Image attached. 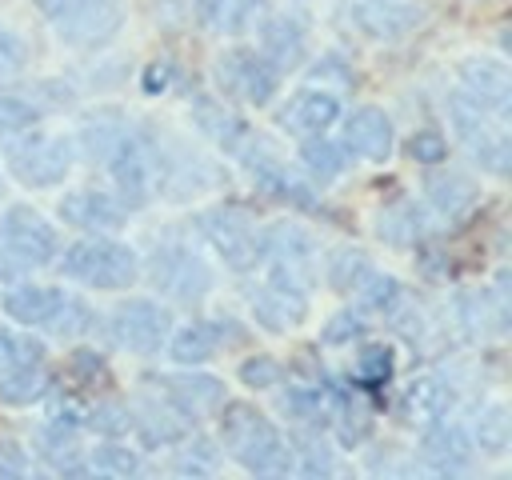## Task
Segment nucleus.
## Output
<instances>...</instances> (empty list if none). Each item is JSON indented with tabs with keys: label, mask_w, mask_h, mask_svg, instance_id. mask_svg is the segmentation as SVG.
<instances>
[{
	"label": "nucleus",
	"mask_w": 512,
	"mask_h": 480,
	"mask_svg": "<svg viewBox=\"0 0 512 480\" xmlns=\"http://www.w3.org/2000/svg\"><path fill=\"white\" fill-rule=\"evenodd\" d=\"M220 444L236 464H244L256 476H284L292 472V440L280 436V428L244 400L220 404Z\"/></svg>",
	"instance_id": "f257e3e1"
},
{
	"label": "nucleus",
	"mask_w": 512,
	"mask_h": 480,
	"mask_svg": "<svg viewBox=\"0 0 512 480\" xmlns=\"http://www.w3.org/2000/svg\"><path fill=\"white\" fill-rule=\"evenodd\" d=\"M108 172H112V184H116L124 208L152 204L168 184V160L144 128H128L120 136V144L108 156Z\"/></svg>",
	"instance_id": "f03ea898"
},
{
	"label": "nucleus",
	"mask_w": 512,
	"mask_h": 480,
	"mask_svg": "<svg viewBox=\"0 0 512 480\" xmlns=\"http://www.w3.org/2000/svg\"><path fill=\"white\" fill-rule=\"evenodd\" d=\"M60 256V272L84 288H100V292H120V288H132L136 276H140V260L128 244L112 240V236H84V240H72Z\"/></svg>",
	"instance_id": "7ed1b4c3"
},
{
	"label": "nucleus",
	"mask_w": 512,
	"mask_h": 480,
	"mask_svg": "<svg viewBox=\"0 0 512 480\" xmlns=\"http://www.w3.org/2000/svg\"><path fill=\"white\" fill-rule=\"evenodd\" d=\"M196 232L232 272H252L256 264H264V228H256V220L232 204L204 208L196 216Z\"/></svg>",
	"instance_id": "20e7f679"
},
{
	"label": "nucleus",
	"mask_w": 512,
	"mask_h": 480,
	"mask_svg": "<svg viewBox=\"0 0 512 480\" xmlns=\"http://www.w3.org/2000/svg\"><path fill=\"white\" fill-rule=\"evenodd\" d=\"M44 344L28 332L16 328H0V400L20 408L40 400L52 388L48 364H44Z\"/></svg>",
	"instance_id": "39448f33"
},
{
	"label": "nucleus",
	"mask_w": 512,
	"mask_h": 480,
	"mask_svg": "<svg viewBox=\"0 0 512 480\" xmlns=\"http://www.w3.org/2000/svg\"><path fill=\"white\" fill-rule=\"evenodd\" d=\"M60 252L56 228L28 204H12L0 216V256H8L0 264V276H12L20 268H40L52 264V256Z\"/></svg>",
	"instance_id": "423d86ee"
},
{
	"label": "nucleus",
	"mask_w": 512,
	"mask_h": 480,
	"mask_svg": "<svg viewBox=\"0 0 512 480\" xmlns=\"http://www.w3.org/2000/svg\"><path fill=\"white\" fill-rule=\"evenodd\" d=\"M8 168L20 184L28 188H56L68 172H72V160H76V148L72 140L64 136H48V132H24L20 140L8 144Z\"/></svg>",
	"instance_id": "0eeeda50"
},
{
	"label": "nucleus",
	"mask_w": 512,
	"mask_h": 480,
	"mask_svg": "<svg viewBox=\"0 0 512 480\" xmlns=\"http://www.w3.org/2000/svg\"><path fill=\"white\" fill-rule=\"evenodd\" d=\"M40 4L56 20L60 40L72 48H100L120 32L116 0H40Z\"/></svg>",
	"instance_id": "6e6552de"
},
{
	"label": "nucleus",
	"mask_w": 512,
	"mask_h": 480,
	"mask_svg": "<svg viewBox=\"0 0 512 480\" xmlns=\"http://www.w3.org/2000/svg\"><path fill=\"white\" fill-rule=\"evenodd\" d=\"M264 264L272 284L308 292L316 280V244L296 224H272L264 228Z\"/></svg>",
	"instance_id": "1a4fd4ad"
},
{
	"label": "nucleus",
	"mask_w": 512,
	"mask_h": 480,
	"mask_svg": "<svg viewBox=\"0 0 512 480\" xmlns=\"http://www.w3.org/2000/svg\"><path fill=\"white\" fill-rule=\"evenodd\" d=\"M108 332L120 348L136 352V356H156L172 332V316L164 304L144 300V296H128L112 308L108 316Z\"/></svg>",
	"instance_id": "9d476101"
},
{
	"label": "nucleus",
	"mask_w": 512,
	"mask_h": 480,
	"mask_svg": "<svg viewBox=\"0 0 512 480\" xmlns=\"http://www.w3.org/2000/svg\"><path fill=\"white\" fill-rule=\"evenodd\" d=\"M216 84H220V96L264 108L280 88V72L252 48H228L216 60Z\"/></svg>",
	"instance_id": "9b49d317"
},
{
	"label": "nucleus",
	"mask_w": 512,
	"mask_h": 480,
	"mask_svg": "<svg viewBox=\"0 0 512 480\" xmlns=\"http://www.w3.org/2000/svg\"><path fill=\"white\" fill-rule=\"evenodd\" d=\"M152 284L160 292H168L172 300H180V304H196V300L208 296L212 272H208V264L192 248H184V244H160L152 252Z\"/></svg>",
	"instance_id": "f8f14e48"
},
{
	"label": "nucleus",
	"mask_w": 512,
	"mask_h": 480,
	"mask_svg": "<svg viewBox=\"0 0 512 480\" xmlns=\"http://www.w3.org/2000/svg\"><path fill=\"white\" fill-rule=\"evenodd\" d=\"M452 120H456L460 140H464L468 152L476 156V164L488 168L492 176H504V172H508V156H512L504 128L488 124V112H480L476 104H468V100H460V96H456V104H452Z\"/></svg>",
	"instance_id": "ddd939ff"
},
{
	"label": "nucleus",
	"mask_w": 512,
	"mask_h": 480,
	"mask_svg": "<svg viewBox=\"0 0 512 480\" xmlns=\"http://www.w3.org/2000/svg\"><path fill=\"white\" fill-rule=\"evenodd\" d=\"M460 100L476 104L480 112L504 120L512 104V76L500 60H464L460 64Z\"/></svg>",
	"instance_id": "4468645a"
},
{
	"label": "nucleus",
	"mask_w": 512,
	"mask_h": 480,
	"mask_svg": "<svg viewBox=\"0 0 512 480\" xmlns=\"http://www.w3.org/2000/svg\"><path fill=\"white\" fill-rule=\"evenodd\" d=\"M160 384H164V400H168L188 424H196V420H204V416H216L220 404L228 400V396H224V380H216V376H208V372H176V376H164Z\"/></svg>",
	"instance_id": "2eb2a0df"
},
{
	"label": "nucleus",
	"mask_w": 512,
	"mask_h": 480,
	"mask_svg": "<svg viewBox=\"0 0 512 480\" xmlns=\"http://www.w3.org/2000/svg\"><path fill=\"white\" fill-rule=\"evenodd\" d=\"M392 144H396V132H392V120L372 108V104H360L344 116V148L360 160H372V164H384L392 156Z\"/></svg>",
	"instance_id": "dca6fc26"
},
{
	"label": "nucleus",
	"mask_w": 512,
	"mask_h": 480,
	"mask_svg": "<svg viewBox=\"0 0 512 480\" xmlns=\"http://www.w3.org/2000/svg\"><path fill=\"white\" fill-rule=\"evenodd\" d=\"M248 304H252V320L264 332H292L308 316V292H296V288H284V284H272V280L252 288Z\"/></svg>",
	"instance_id": "f3484780"
},
{
	"label": "nucleus",
	"mask_w": 512,
	"mask_h": 480,
	"mask_svg": "<svg viewBox=\"0 0 512 480\" xmlns=\"http://www.w3.org/2000/svg\"><path fill=\"white\" fill-rule=\"evenodd\" d=\"M60 220L72 224V228H84V232H112L128 220V208L108 196V192H96V188H76L68 196H60L56 204Z\"/></svg>",
	"instance_id": "a211bd4d"
},
{
	"label": "nucleus",
	"mask_w": 512,
	"mask_h": 480,
	"mask_svg": "<svg viewBox=\"0 0 512 480\" xmlns=\"http://www.w3.org/2000/svg\"><path fill=\"white\" fill-rule=\"evenodd\" d=\"M420 456H424V464H428L432 472H444V476L464 472V468H468V460H472V436H468L456 420L440 416V420L424 424Z\"/></svg>",
	"instance_id": "6ab92c4d"
},
{
	"label": "nucleus",
	"mask_w": 512,
	"mask_h": 480,
	"mask_svg": "<svg viewBox=\"0 0 512 480\" xmlns=\"http://www.w3.org/2000/svg\"><path fill=\"white\" fill-rule=\"evenodd\" d=\"M448 408H452V388L436 376H412L396 392V420L408 428H424V424L448 416Z\"/></svg>",
	"instance_id": "aec40b11"
},
{
	"label": "nucleus",
	"mask_w": 512,
	"mask_h": 480,
	"mask_svg": "<svg viewBox=\"0 0 512 480\" xmlns=\"http://www.w3.org/2000/svg\"><path fill=\"white\" fill-rule=\"evenodd\" d=\"M260 56L276 68V72H292L296 64H304L308 56V32H304V20L280 12V16H268L260 24Z\"/></svg>",
	"instance_id": "412c9836"
},
{
	"label": "nucleus",
	"mask_w": 512,
	"mask_h": 480,
	"mask_svg": "<svg viewBox=\"0 0 512 480\" xmlns=\"http://www.w3.org/2000/svg\"><path fill=\"white\" fill-rule=\"evenodd\" d=\"M336 120H340V100L328 88H300L280 112V124L296 136H316Z\"/></svg>",
	"instance_id": "4be33fe9"
},
{
	"label": "nucleus",
	"mask_w": 512,
	"mask_h": 480,
	"mask_svg": "<svg viewBox=\"0 0 512 480\" xmlns=\"http://www.w3.org/2000/svg\"><path fill=\"white\" fill-rule=\"evenodd\" d=\"M456 316L468 336H492L508 328V300L504 288H464L456 296Z\"/></svg>",
	"instance_id": "5701e85b"
},
{
	"label": "nucleus",
	"mask_w": 512,
	"mask_h": 480,
	"mask_svg": "<svg viewBox=\"0 0 512 480\" xmlns=\"http://www.w3.org/2000/svg\"><path fill=\"white\" fill-rule=\"evenodd\" d=\"M352 16H356L360 32H368L372 40H400L420 24L424 12L404 0H364V4H356Z\"/></svg>",
	"instance_id": "b1692460"
},
{
	"label": "nucleus",
	"mask_w": 512,
	"mask_h": 480,
	"mask_svg": "<svg viewBox=\"0 0 512 480\" xmlns=\"http://www.w3.org/2000/svg\"><path fill=\"white\" fill-rule=\"evenodd\" d=\"M192 120H196V128H200L212 144H220L224 152H240V144L252 136V128H248L224 100H212V96H204V92L192 96Z\"/></svg>",
	"instance_id": "393cba45"
},
{
	"label": "nucleus",
	"mask_w": 512,
	"mask_h": 480,
	"mask_svg": "<svg viewBox=\"0 0 512 480\" xmlns=\"http://www.w3.org/2000/svg\"><path fill=\"white\" fill-rule=\"evenodd\" d=\"M60 300H64V288H52V284H16V288L4 292V312L16 324L48 328V320L60 308Z\"/></svg>",
	"instance_id": "a878e982"
},
{
	"label": "nucleus",
	"mask_w": 512,
	"mask_h": 480,
	"mask_svg": "<svg viewBox=\"0 0 512 480\" xmlns=\"http://www.w3.org/2000/svg\"><path fill=\"white\" fill-rule=\"evenodd\" d=\"M188 420L164 400V404H156V400H148V404H140V408H132V432L140 436V444L144 448H168V444H180L184 436H188Z\"/></svg>",
	"instance_id": "bb28decb"
},
{
	"label": "nucleus",
	"mask_w": 512,
	"mask_h": 480,
	"mask_svg": "<svg viewBox=\"0 0 512 480\" xmlns=\"http://www.w3.org/2000/svg\"><path fill=\"white\" fill-rule=\"evenodd\" d=\"M424 192L432 200V208L448 220H460L472 204H476V184L464 172H432L424 180Z\"/></svg>",
	"instance_id": "cd10ccee"
},
{
	"label": "nucleus",
	"mask_w": 512,
	"mask_h": 480,
	"mask_svg": "<svg viewBox=\"0 0 512 480\" xmlns=\"http://www.w3.org/2000/svg\"><path fill=\"white\" fill-rule=\"evenodd\" d=\"M216 352H220V336H216V324H212V320H192V324H184V328L172 336V344H168V356H172L176 364H184V368H196V364L212 360Z\"/></svg>",
	"instance_id": "c85d7f7f"
},
{
	"label": "nucleus",
	"mask_w": 512,
	"mask_h": 480,
	"mask_svg": "<svg viewBox=\"0 0 512 480\" xmlns=\"http://www.w3.org/2000/svg\"><path fill=\"white\" fill-rule=\"evenodd\" d=\"M124 132H128V120H124L116 108H100L96 116L84 120V128H80V144H84V152H88L92 160H108Z\"/></svg>",
	"instance_id": "c756f323"
},
{
	"label": "nucleus",
	"mask_w": 512,
	"mask_h": 480,
	"mask_svg": "<svg viewBox=\"0 0 512 480\" xmlns=\"http://www.w3.org/2000/svg\"><path fill=\"white\" fill-rule=\"evenodd\" d=\"M376 236L388 244H416L424 236V212L412 200H396L376 216Z\"/></svg>",
	"instance_id": "7c9ffc66"
},
{
	"label": "nucleus",
	"mask_w": 512,
	"mask_h": 480,
	"mask_svg": "<svg viewBox=\"0 0 512 480\" xmlns=\"http://www.w3.org/2000/svg\"><path fill=\"white\" fill-rule=\"evenodd\" d=\"M300 160H304V168H308L320 184L336 180V176L348 168L344 148H336L332 140H324V132H316V136H300Z\"/></svg>",
	"instance_id": "2f4dec72"
},
{
	"label": "nucleus",
	"mask_w": 512,
	"mask_h": 480,
	"mask_svg": "<svg viewBox=\"0 0 512 480\" xmlns=\"http://www.w3.org/2000/svg\"><path fill=\"white\" fill-rule=\"evenodd\" d=\"M356 304H360V312H376V316H392L396 312V304H400V296H404V288H400V280L396 276H388V272H368L360 284H356Z\"/></svg>",
	"instance_id": "473e14b6"
},
{
	"label": "nucleus",
	"mask_w": 512,
	"mask_h": 480,
	"mask_svg": "<svg viewBox=\"0 0 512 480\" xmlns=\"http://www.w3.org/2000/svg\"><path fill=\"white\" fill-rule=\"evenodd\" d=\"M508 444H512V416H508V408L504 404H484L476 412V440H472V448H480L488 456H500V452H508Z\"/></svg>",
	"instance_id": "72a5a7b5"
},
{
	"label": "nucleus",
	"mask_w": 512,
	"mask_h": 480,
	"mask_svg": "<svg viewBox=\"0 0 512 480\" xmlns=\"http://www.w3.org/2000/svg\"><path fill=\"white\" fill-rule=\"evenodd\" d=\"M328 424L336 428L340 444H348V448H356V444H364L372 436V412L356 396H344V392L336 396V408H332V420Z\"/></svg>",
	"instance_id": "f704fd0d"
},
{
	"label": "nucleus",
	"mask_w": 512,
	"mask_h": 480,
	"mask_svg": "<svg viewBox=\"0 0 512 480\" xmlns=\"http://www.w3.org/2000/svg\"><path fill=\"white\" fill-rule=\"evenodd\" d=\"M368 272H372V264H368V256L360 248H336L328 256V264H324V280H328L332 292H356V284Z\"/></svg>",
	"instance_id": "c9c22d12"
},
{
	"label": "nucleus",
	"mask_w": 512,
	"mask_h": 480,
	"mask_svg": "<svg viewBox=\"0 0 512 480\" xmlns=\"http://www.w3.org/2000/svg\"><path fill=\"white\" fill-rule=\"evenodd\" d=\"M392 372H396V356H392V348H384V344H364V348L356 352L352 380H356L360 388L376 392V388H384V384L392 380Z\"/></svg>",
	"instance_id": "e433bc0d"
},
{
	"label": "nucleus",
	"mask_w": 512,
	"mask_h": 480,
	"mask_svg": "<svg viewBox=\"0 0 512 480\" xmlns=\"http://www.w3.org/2000/svg\"><path fill=\"white\" fill-rule=\"evenodd\" d=\"M292 468L304 476H332L340 468L332 448L320 440V428H304V436L292 444Z\"/></svg>",
	"instance_id": "4c0bfd02"
},
{
	"label": "nucleus",
	"mask_w": 512,
	"mask_h": 480,
	"mask_svg": "<svg viewBox=\"0 0 512 480\" xmlns=\"http://www.w3.org/2000/svg\"><path fill=\"white\" fill-rule=\"evenodd\" d=\"M88 468L104 472V476H136L140 472V456H136V448H124L120 436H104V444L92 448Z\"/></svg>",
	"instance_id": "58836bf2"
},
{
	"label": "nucleus",
	"mask_w": 512,
	"mask_h": 480,
	"mask_svg": "<svg viewBox=\"0 0 512 480\" xmlns=\"http://www.w3.org/2000/svg\"><path fill=\"white\" fill-rule=\"evenodd\" d=\"M44 116V104L28 100L24 92H0V136H20Z\"/></svg>",
	"instance_id": "ea45409f"
},
{
	"label": "nucleus",
	"mask_w": 512,
	"mask_h": 480,
	"mask_svg": "<svg viewBox=\"0 0 512 480\" xmlns=\"http://www.w3.org/2000/svg\"><path fill=\"white\" fill-rule=\"evenodd\" d=\"M84 424L96 436H128L132 432V404H124V400H96L84 412Z\"/></svg>",
	"instance_id": "a19ab883"
},
{
	"label": "nucleus",
	"mask_w": 512,
	"mask_h": 480,
	"mask_svg": "<svg viewBox=\"0 0 512 480\" xmlns=\"http://www.w3.org/2000/svg\"><path fill=\"white\" fill-rule=\"evenodd\" d=\"M172 468L184 472V476H208V472L220 468V448L212 440H204V436H192V440L184 436V448L176 452Z\"/></svg>",
	"instance_id": "79ce46f5"
},
{
	"label": "nucleus",
	"mask_w": 512,
	"mask_h": 480,
	"mask_svg": "<svg viewBox=\"0 0 512 480\" xmlns=\"http://www.w3.org/2000/svg\"><path fill=\"white\" fill-rule=\"evenodd\" d=\"M92 324H96L92 308H88L80 296H68V292H64V300H60L56 316L48 320V332H56V336H84Z\"/></svg>",
	"instance_id": "37998d69"
},
{
	"label": "nucleus",
	"mask_w": 512,
	"mask_h": 480,
	"mask_svg": "<svg viewBox=\"0 0 512 480\" xmlns=\"http://www.w3.org/2000/svg\"><path fill=\"white\" fill-rule=\"evenodd\" d=\"M240 380H244L248 388H276V384L284 380V364L272 360V356H264V352H256V356H248V360L240 364Z\"/></svg>",
	"instance_id": "c03bdc74"
},
{
	"label": "nucleus",
	"mask_w": 512,
	"mask_h": 480,
	"mask_svg": "<svg viewBox=\"0 0 512 480\" xmlns=\"http://www.w3.org/2000/svg\"><path fill=\"white\" fill-rule=\"evenodd\" d=\"M408 156H412L416 164H440V160H448V140H444V132H436V128H416L412 140H408Z\"/></svg>",
	"instance_id": "a18cd8bd"
},
{
	"label": "nucleus",
	"mask_w": 512,
	"mask_h": 480,
	"mask_svg": "<svg viewBox=\"0 0 512 480\" xmlns=\"http://www.w3.org/2000/svg\"><path fill=\"white\" fill-rule=\"evenodd\" d=\"M364 332H368V320H364L360 312H336V316L324 324L320 340H324V344H352V340H360Z\"/></svg>",
	"instance_id": "49530a36"
},
{
	"label": "nucleus",
	"mask_w": 512,
	"mask_h": 480,
	"mask_svg": "<svg viewBox=\"0 0 512 480\" xmlns=\"http://www.w3.org/2000/svg\"><path fill=\"white\" fill-rule=\"evenodd\" d=\"M268 0H220V24L228 28V32H248L252 28V20H256V12L264 8Z\"/></svg>",
	"instance_id": "de8ad7c7"
},
{
	"label": "nucleus",
	"mask_w": 512,
	"mask_h": 480,
	"mask_svg": "<svg viewBox=\"0 0 512 480\" xmlns=\"http://www.w3.org/2000/svg\"><path fill=\"white\" fill-rule=\"evenodd\" d=\"M24 60H28L24 40H20L12 28H4V24H0V80H4V76H12V72H20V68H24Z\"/></svg>",
	"instance_id": "09e8293b"
},
{
	"label": "nucleus",
	"mask_w": 512,
	"mask_h": 480,
	"mask_svg": "<svg viewBox=\"0 0 512 480\" xmlns=\"http://www.w3.org/2000/svg\"><path fill=\"white\" fill-rule=\"evenodd\" d=\"M172 76H176V68H172V60H152L148 68H144V92L148 96H156V92H164L168 84H172Z\"/></svg>",
	"instance_id": "8fccbe9b"
},
{
	"label": "nucleus",
	"mask_w": 512,
	"mask_h": 480,
	"mask_svg": "<svg viewBox=\"0 0 512 480\" xmlns=\"http://www.w3.org/2000/svg\"><path fill=\"white\" fill-rule=\"evenodd\" d=\"M32 460L20 444H0V476H28Z\"/></svg>",
	"instance_id": "3c124183"
},
{
	"label": "nucleus",
	"mask_w": 512,
	"mask_h": 480,
	"mask_svg": "<svg viewBox=\"0 0 512 480\" xmlns=\"http://www.w3.org/2000/svg\"><path fill=\"white\" fill-rule=\"evenodd\" d=\"M72 372L84 376V380H108V368H104V360H100L92 348H80V352L72 356Z\"/></svg>",
	"instance_id": "603ef678"
},
{
	"label": "nucleus",
	"mask_w": 512,
	"mask_h": 480,
	"mask_svg": "<svg viewBox=\"0 0 512 480\" xmlns=\"http://www.w3.org/2000/svg\"><path fill=\"white\" fill-rule=\"evenodd\" d=\"M340 64H344L340 56H324V60H316L312 76H316V80H320V76H340L344 84H352V72H348V68H340Z\"/></svg>",
	"instance_id": "864d4df0"
},
{
	"label": "nucleus",
	"mask_w": 512,
	"mask_h": 480,
	"mask_svg": "<svg viewBox=\"0 0 512 480\" xmlns=\"http://www.w3.org/2000/svg\"><path fill=\"white\" fill-rule=\"evenodd\" d=\"M196 16H200V20H208V24H212V20H216V16H220V0H196Z\"/></svg>",
	"instance_id": "5fc2aeb1"
}]
</instances>
